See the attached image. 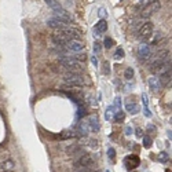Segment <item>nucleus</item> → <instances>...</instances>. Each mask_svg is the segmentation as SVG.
Listing matches in <instances>:
<instances>
[{"mask_svg":"<svg viewBox=\"0 0 172 172\" xmlns=\"http://www.w3.org/2000/svg\"><path fill=\"white\" fill-rule=\"evenodd\" d=\"M63 84L65 85H69V87H81L84 85V78L83 76L78 75L77 72H70V73H66L62 78Z\"/></svg>","mask_w":172,"mask_h":172,"instance_id":"nucleus-1","label":"nucleus"},{"mask_svg":"<svg viewBox=\"0 0 172 172\" xmlns=\"http://www.w3.org/2000/svg\"><path fill=\"white\" fill-rule=\"evenodd\" d=\"M59 63L70 72H78L83 69V62L76 58H72V57H62V58H59Z\"/></svg>","mask_w":172,"mask_h":172,"instance_id":"nucleus-2","label":"nucleus"},{"mask_svg":"<svg viewBox=\"0 0 172 172\" xmlns=\"http://www.w3.org/2000/svg\"><path fill=\"white\" fill-rule=\"evenodd\" d=\"M160 8H161L160 0H152L149 4H146V6L143 7L142 13H140V17H142V18H149V17H152L154 13H157Z\"/></svg>","mask_w":172,"mask_h":172,"instance_id":"nucleus-3","label":"nucleus"},{"mask_svg":"<svg viewBox=\"0 0 172 172\" xmlns=\"http://www.w3.org/2000/svg\"><path fill=\"white\" fill-rule=\"evenodd\" d=\"M152 36H153V23L152 22L143 23L142 28L139 29L138 37H139L142 41H147V40L152 39Z\"/></svg>","mask_w":172,"mask_h":172,"instance_id":"nucleus-4","label":"nucleus"},{"mask_svg":"<svg viewBox=\"0 0 172 172\" xmlns=\"http://www.w3.org/2000/svg\"><path fill=\"white\" fill-rule=\"evenodd\" d=\"M61 35H63L68 40H80L81 39V32L76 28H63V29H58Z\"/></svg>","mask_w":172,"mask_h":172,"instance_id":"nucleus-5","label":"nucleus"},{"mask_svg":"<svg viewBox=\"0 0 172 172\" xmlns=\"http://www.w3.org/2000/svg\"><path fill=\"white\" fill-rule=\"evenodd\" d=\"M138 55H139V58L143 59V61L150 59V57H152V48H150V46L147 43L143 41L139 46V48H138Z\"/></svg>","mask_w":172,"mask_h":172,"instance_id":"nucleus-6","label":"nucleus"},{"mask_svg":"<svg viewBox=\"0 0 172 172\" xmlns=\"http://www.w3.org/2000/svg\"><path fill=\"white\" fill-rule=\"evenodd\" d=\"M65 48L72 52H80L81 50L84 48V44H83L80 40H69L65 44Z\"/></svg>","mask_w":172,"mask_h":172,"instance_id":"nucleus-7","label":"nucleus"},{"mask_svg":"<svg viewBox=\"0 0 172 172\" xmlns=\"http://www.w3.org/2000/svg\"><path fill=\"white\" fill-rule=\"evenodd\" d=\"M47 25L50 26V28H52V29H63V28H66V22H63L62 20H59L58 17H54V18H50L48 21H47Z\"/></svg>","mask_w":172,"mask_h":172,"instance_id":"nucleus-8","label":"nucleus"},{"mask_svg":"<svg viewBox=\"0 0 172 172\" xmlns=\"http://www.w3.org/2000/svg\"><path fill=\"white\" fill-rule=\"evenodd\" d=\"M75 164L78 168H80V167H91L92 164H94V160H92L91 156H88V154H83V156H80V158H78Z\"/></svg>","mask_w":172,"mask_h":172,"instance_id":"nucleus-9","label":"nucleus"},{"mask_svg":"<svg viewBox=\"0 0 172 172\" xmlns=\"http://www.w3.org/2000/svg\"><path fill=\"white\" fill-rule=\"evenodd\" d=\"M160 83H161V85H169L171 84V69H168V70H164L161 73V76L158 77Z\"/></svg>","mask_w":172,"mask_h":172,"instance_id":"nucleus-10","label":"nucleus"},{"mask_svg":"<svg viewBox=\"0 0 172 172\" xmlns=\"http://www.w3.org/2000/svg\"><path fill=\"white\" fill-rule=\"evenodd\" d=\"M149 85L150 88H152V91L153 92H158L160 90H161V83H160L158 77H150L149 78Z\"/></svg>","mask_w":172,"mask_h":172,"instance_id":"nucleus-11","label":"nucleus"},{"mask_svg":"<svg viewBox=\"0 0 172 172\" xmlns=\"http://www.w3.org/2000/svg\"><path fill=\"white\" fill-rule=\"evenodd\" d=\"M106 29H107V22L105 20H101L99 22L97 23V25H95L94 32H95V35H97V36H99L101 33H103Z\"/></svg>","mask_w":172,"mask_h":172,"instance_id":"nucleus-12","label":"nucleus"},{"mask_svg":"<svg viewBox=\"0 0 172 172\" xmlns=\"http://www.w3.org/2000/svg\"><path fill=\"white\" fill-rule=\"evenodd\" d=\"M87 125L90 127V130H91L92 132H98V131H99V121H98V117L97 116L90 117V121H88Z\"/></svg>","mask_w":172,"mask_h":172,"instance_id":"nucleus-13","label":"nucleus"},{"mask_svg":"<svg viewBox=\"0 0 172 172\" xmlns=\"http://www.w3.org/2000/svg\"><path fill=\"white\" fill-rule=\"evenodd\" d=\"M138 162H139V158L135 156H130V157H127V158H124V164H125V167L128 169H131L132 167H137Z\"/></svg>","mask_w":172,"mask_h":172,"instance_id":"nucleus-14","label":"nucleus"},{"mask_svg":"<svg viewBox=\"0 0 172 172\" xmlns=\"http://www.w3.org/2000/svg\"><path fill=\"white\" fill-rule=\"evenodd\" d=\"M142 102H143V110H145V116L152 117V112L149 110V103H147V95L142 94Z\"/></svg>","mask_w":172,"mask_h":172,"instance_id":"nucleus-15","label":"nucleus"},{"mask_svg":"<svg viewBox=\"0 0 172 172\" xmlns=\"http://www.w3.org/2000/svg\"><path fill=\"white\" fill-rule=\"evenodd\" d=\"M125 109L128 110V113L130 114H138L139 113V106H138L137 103H127L125 105Z\"/></svg>","mask_w":172,"mask_h":172,"instance_id":"nucleus-16","label":"nucleus"},{"mask_svg":"<svg viewBox=\"0 0 172 172\" xmlns=\"http://www.w3.org/2000/svg\"><path fill=\"white\" fill-rule=\"evenodd\" d=\"M46 3L48 4V6L51 7V8L55 11V13H57V11H61L62 10V6L59 4L58 0H46Z\"/></svg>","mask_w":172,"mask_h":172,"instance_id":"nucleus-17","label":"nucleus"},{"mask_svg":"<svg viewBox=\"0 0 172 172\" xmlns=\"http://www.w3.org/2000/svg\"><path fill=\"white\" fill-rule=\"evenodd\" d=\"M0 169H2V171H13L14 169V161H11V160L4 161L3 164H2V167H0Z\"/></svg>","mask_w":172,"mask_h":172,"instance_id":"nucleus-18","label":"nucleus"},{"mask_svg":"<svg viewBox=\"0 0 172 172\" xmlns=\"http://www.w3.org/2000/svg\"><path fill=\"white\" fill-rule=\"evenodd\" d=\"M113 116H114V109H113V106H109L106 109V113H105V118L107 121H112L113 120Z\"/></svg>","mask_w":172,"mask_h":172,"instance_id":"nucleus-19","label":"nucleus"},{"mask_svg":"<svg viewBox=\"0 0 172 172\" xmlns=\"http://www.w3.org/2000/svg\"><path fill=\"white\" fill-rule=\"evenodd\" d=\"M124 118H125V113L124 112H117L116 114L113 116V120L116 121V123H121V121H124Z\"/></svg>","mask_w":172,"mask_h":172,"instance_id":"nucleus-20","label":"nucleus"},{"mask_svg":"<svg viewBox=\"0 0 172 172\" xmlns=\"http://www.w3.org/2000/svg\"><path fill=\"white\" fill-rule=\"evenodd\" d=\"M77 132H78V135H81V137H85V135H87V124L81 123L80 125H78Z\"/></svg>","mask_w":172,"mask_h":172,"instance_id":"nucleus-21","label":"nucleus"},{"mask_svg":"<svg viewBox=\"0 0 172 172\" xmlns=\"http://www.w3.org/2000/svg\"><path fill=\"white\" fill-rule=\"evenodd\" d=\"M75 137H76L75 131H65L59 138H61V139H69V138H75Z\"/></svg>","mask_w":172,"mask_h":172,"instance_id":"nucleus-22","label":"nucleus"},{"mask_svg":"<svg viewBox=\"0 0 172 172\" xmlns=\"http://www.w3.org/2000/svg\"><path fill=\"white\" fill-rule=\"evenodd\" d=\"M124 76H125L127 80H132L134 78V69L132 68H127L124 72Z\"/></svg>","mask_w":172,"mask_h":172,"instance_id":"nucleus-23","label":"nucleus"},{"mask_svg":"<svg viewBox=\"0 0 172 172\" xmlns=\"http://www.w3.org/2000/svg\"><path fill=\"white\" fill-rule=\"evenodd\" d=\"M169 160V154L167 152H161V153H158V161H161V162H165V161H168Z\"/></svg>","mask_w":172,"mask_h":172,"instance_id":"nucleus-24","label":"nucleus"},{"mask_svg":"<svg viewBox=\"0 0 172 172\" xmlns=\"http://www.w3.org/2000/svg\"><path fill=\"white\" fill-rule=\"evenodd\" d=\"M153 140H152V138L150 137H145L143 138V146L146 147V149H150V147H152V145H153Z\"/></svg>","mask_w":172,"mask_h":172,"instance_id":"nucleus-25","label":"nucleus"},{"mask_svg":"<svg viewBox=\"0 0 172 172\" xmlns=\"http://www.w3.org/2000/svg\"><path fill=\"white\" fill-rule=\"evenodd\" d=\"M124 57V51L123 48H117L116 52H114V59H121Z\"/></svg>","mask_w":172,"mask_h":172,"instance_id":"nucleus-26","label":"nucleus"},{"mask_svg":"<svg viewBox=\"0 0 172 172\" xmlns=\"http://www.w3.org/2000/svg\"><path fill=\"white\" fill-rule=\"evenodd\" d=\"M107 157H109L110 160H114V158H116V150H114L113 147H110V149L107 150Z\"/></svg>","mask_w":172,"mask_h":172,"instance_id":"nucleus-27","label":"nucleus"},{"mask_svg":"<svg viewBox=\"0 0 172 172\" xmlns=\"http://www.w3.org/2000/svg\"><path fill=\"white\" fill-rule=\"evenodd\" d=\"M103 44H105V47H106V48H110V47L113 46V40H112L110 37H106V39H105V41H103Z\"/></svg>","mask_w":172,"mask_h":172,"instance_id":"nucleus-28","label":"nucleus"},{"mask_svg":"<svg viewBox=\"0 0 172 172\" xmlns=\"http://www.w3.org/2000/svg\"><path fill=\"white\" fill-rule=\"evenodd\" d=\"M160 40H161V33H158V35H156V36H154V37H153V39H152V46H156V44L160 41Z\"/></svg>","mask_w":172,"mask_h":172,"instance_id":"nucleus-29","label":"nucleus"},{"mask_svg":"<svg viewBox=\"0 0 172 172\" xmlns=\"http://www.w3.org/2000/svg\"><path fill=\"white\" fill-rule=\"evenodd\" d=\"M105 75H109L110 73V65H109V62H105L103 63V70H102Z\"/></svg>","mask_w":172,"mask_h":172,"instance_id":"nucleus-30","label":"nucleus"},{"mask_svg":"<svg viewBox=\"0 0 172 172\" xmlns=\"http://www.w3.org/2000/svg\"><path fill=\"white\" fill-rule=\"evenodd\" d=\"M135 135H137V138H142V137H143L142 128H139V127H138L137 130H135Z\"/></svg>","mask_w":172,"mask_h":172,"instance_id":"nucleus-31","label":"nucleus"},{"mask_svg":"<svg viewBox=\"0 0 172 172\" xmlns=\"http://www.w3.org/2000/svg\"><path fill=\"white\" fill-rule=\"evenodd\" d=\"M125 135H132V128H131V125H127V128H125Z\"/></svg>","mask_w":172,"mask_h":172,"instance_id":"nucleus-32","label":"nucleus"},{"mask_svg":"<svg viewBox=\"0 0 172 172\" xmlns=\"http://www.w3.org/2000/svg\"><path fill=\"white\" fill-rule=\"evenodd\" d=\"M85 114V107H80V110H78V117H83Z\"/></svg>","mask_w":172,"mask_h":172,"instance_id":"nucleus-33","label":"nucleus"},{"mask_svg":"<svg viewBox=\"0 0 172 172\" xmlns=\"http://www.w3.org/2000/svg\"><path fill=\"white\" fill-rule=\"evenodd\" d=\"M99 15H101V17H106L107 15L106 10H105V8H101V10H99Z\"/></svg>","mask_w":172,"mask_h":172,"instance_id":"nucleus-34","label":"nucleus"},{"mask_svg":"<svg viewBox=\"0 0 172 172\" xmlns=\"http://www.w3.org/2000/svg\"><path fill=\"white\" fill-rule=\"evenodd\" d=\"M116 106L118 107V109H120V107H121V99H120V98H118V97L116 98Z\"/></svg>","mask_w":172,"mask_h":172,"instance_id":"nucleus-35","label":"nucleus"},{"mask_svg":"<svg viewBox=\"0 0 172 172\" xmlns=\"http://www.w3.org/2000/svg\"><path fill=\"white\" fill-rule=\"evenodd\" d=\"M147 131H150V134H154V132H156V128H154L153 125H149V127H147Z\"/></svg>","mask_w":172,"mask_h":172,"instance_id":"nucleus-36","label":"nucleus"},{"mask_svg":"<svg viewBox=\"0 0 172 172\" xmlns=\"http://www.w3.org/2000/svg\"><path fill=\"white\" fill-rule=\"evenodd\" d=\"M91 62L94 63V66H98V59L95 58V55H92V58H91Z\"/></svg>","mask_w":172,"mask_h":172,"instance_id":"nucleus-37","label":"nucleus"},{"mask_svg":"<svg viewBox=\"0 0 172 172\" xmlns=\"http://www.w3.org/2000/svg\"><path fill=\"white\" fill-rule=\"evenodd\" d=\"M90 143H91V145H90V146H91V147H94V149H97V146H98V145H97V143H98L97 140L94 139V140H91V142H90Z\"/></svg>","mask_w":172,"mask_h":172,"instance_id":"nucleus-38","label":"nucleus"},{"mask_svg":"<svg viewBox=\"0 0 172 172\" xmlns=\"http://www.w3.org/2000/svg\"><path fill=\"white\" fill-rule=\"evenodd\" d=\"M99 50H101V44H99V43H95V51L97 52H99Z\"/></svg>","mask_w":172,"mask_h":172,"instance_id":"nucleus-39","label":"nucleus"},{"mask_svg":"<svg viewBox=\"0 0 172 172\" xmlns=\"http://www.w3.org/2000/svg\"><path fill=\"white\" fill-rule=\"evenodd\" d=\"M106 172H109V171H106Z\"/></svg>","mask_w":172,"mask_h":172,"instance_id":"nucleus-40","label":"nucleus"}]
</instances>
